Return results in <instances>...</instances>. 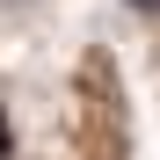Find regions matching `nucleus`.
<instances>
[{
    "label": "nucleus",
    "mask_w": 160,
    "mask_h": 160,
    "mask_svg": "<svg viewBox=\"0 0 160 160\" xmlns=\"http://www.w3.org/2000/svg\"><path fill=\"white\" fill-rule=\"evenodd\" d=\"M131 8H138V15H160V0H131Z\"/></svg>",
    "instance_id": "obj_2"
},
{
    "label": "nucleus",
    "mask_w": 160,
    "mask_h": 160,
    "mask_svg": "<svg viewBox=\"0 0 160 160\" xmlns=\"http://www.w3.org/2000/svg\"><path fill=\"white\" fill-rule=\"evenodd\" d=\"M8 146H15V131H8V109H0V160H8Z\"/></svg>",
    "instance_id": "obj_1"
}]
</instances>
